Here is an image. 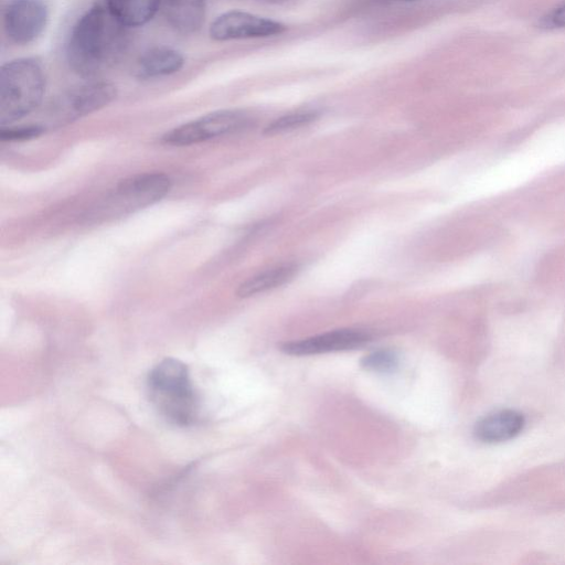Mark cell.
Instances as JSON below:
<instances>
[{
	"label": "cell",
	"mask_w": 565,
	"mask_h": 565,
	"mask_svg": "<svg viewBox=\"0 0 565 565\" xmlns=\"http://www.w3.org/2000/svg\"><path fill=\"white\" fill-rule=\"evenodd\" d=\"M125 26L102 7L85 12L72 29L66 55L71 67L90 77L111 65L121 54Z\"/></svg>",
	"instance_id": "obj_1"
},
{
	"label": "cell",
	"mask_w": 565,
	"mask_h": 565,
	"mask_svg": "<svg viewBox=\"0 0 565 565\" xmlns=\"http://www.w3.org/2000/svg\"><path fill=\"white\" fill-rule=\"evenodd\" d=\"M147 390L153 406L170 423L188 426L195 422L199 396L182 361L173 358L160 361L148 374Z\"/></svg>",
	"instance_id": "obj_2"
},
{
	"label": "cell",
	"mask_w": 565,
	"mask_h": 565,
	"mask_svg": "<svg viewBox=\"0 0 565 565\" xmlns=\"http://www.w3.org/2000/svg\"><path fill=\"white\" fill-rule=\"evenodd\" d=\"M45 92L42 65L34 58L10 61L0 71V125L4 127L34 110Z\"/></svg>",
	"instance_id": "obj_3"
},
{
	"label": "cell",
	"mask_w": 565,
	"mask_h": 565,
	"mask_svg": "<svg viewBox=\"0 0 565 565\" xmlns=\"http://www.w3.org/2000/svg\"><path fill=\"white\" fill-rule=\"evenodd\" d=\"M247 121V115L241 110H217L173 128L162 136V142L172 146H190L236 131Z\"/></svg>",
	"instance_id": "obj_4"
},
{
	"label": "cell",
	"mask_w": 565,
	"mask_h": 565,
	"mask_svg": "<svg viewBox=\"0 0 565 565\" xmlns=\"http://www.w3.org/2000/svg\"><path fill=\"white\" fill-rule=\"evenodd\" d=\"M285 31L286 25L278 21L238 10L218 15L210 25V35L216 41L267 38Z\"/></svg>",
	"instance_id": "obj_5"
},
{
	"label": "cell",
	"mask_w": 565,
	"mask_h": 565,
	"mask_svg": "<svg viewBox=\"0 0 565 565\" xmlns=\"http://www.w3.org/2000/svg\"><path fill=\"white\" fill-rule=\"evenodd\" d=\"M47 9L42 0H12L3 12L7 38L15 44H28L44 30Z\"/></svg>",
	"instance_id": "obj_6"
},
{
	"label": "cell",
	"mask_w": 565,
	"mask_h": 565,
	"mask_svg": "<svg viewBox=\"0 0 565 565\" xmlns=\"http://www.w3.org/2000/svg\"><path fill=\"white\" fill-rule=\"evenodd\" d=\"M116 97V87L107 82H89L65 93L55 104L58 120L68 122L96 111Z\"/></svg>",
	"instance_id": "obj_7"
},
{
	"label": "cell",
	"mask_w": 565,
	"mask_h": 565,
	"mask_svg": "<svg viewBox=\"0 0 565 565\" xmlns=\"http://www.w3.org/2000/svg\"><path fill=\"white\" fill-rule=\"evenodd\" d=\"M171 184V179L164 173L136 174L118 183L113 199L118 207L132 211L161 200Z\"/></svg>",
	"instance_id": "obj_8"
},
{
	"label": "cell",
	"mask_w": 565,
	"mask_h": 565,
	"mask_svg": "<svg viewBox=\"0 0 565 565\" xmlns=\"http://www.w3.org/2000/svg\"><path fill=\"white\" fill-rule=\"evenodd\" d=\"M371 339V333L364 330L339 329L281 343L280 350L289 355H312L356 349L370 342Z\"/></svg>",
	"instance_id": "obj_9"
},
{
	"label": "cell",
	"mask_w": 565,
	"mask_h": 565,
	"mask_svg": "<svg viewBox=\"0 0 565 565\" xmlns=\"http://www.w3.org/2000/svg\"><path fill=\"white\" fill-rule=\"evenodd\" d=\"M525 420L521 413L513 409H502L488 414L475 425V436L482 443L497 444L518 436Z\"/></svg>",
	"instance_id": "obj_10"
},
{
	"label": "cell",
	"mask_w": 565,
	"mask_h": 565,
	"mask_svg": "<svg viewBox=\"0 0 565 565\" xmlns=\"http://www.w3.org/2000/svg\"><path fill=\"white\" fill-rule=\"evenodd\" d=\"M183 55L171 47L157 46L146 51L138 60L136 72L140 78H157L179 72Z\"/></svg>",
	"instance_id": "obj_11"
},
{
	"label": "cell",
	"mask_w": 565,
	"mask_h": 565,
	"mask_svg": "<svg viewBox=\"0 0 565 565\" xmlns=\"http://www.w3.org/2000/svg\"><path fill=\"white\" fill-rule=\"evenodd\" d=\"M169 23L182 33L199 30L204 21L205 0H160Z\"/></svg>",
	"instance_id": "obj_12"
},
{
	"label": "cell",
	"mask_w": 565,
	"mask_h": 565,
	"mask_svg": "<svg viewBox=\"0 0 565 565\" xmlns=\"http://www.w3.org/2000/svg\"><path fill=\"white\" fill-rule=\"evenodd\" d=\"M298 270L299 267L295 263L266 269L242 282L237 288L236 295L241 298H247L277 288L290 281Z\"/></svg>",
	"instance_id": "obj_13"
},
{
	"label": "cell",
	"mask_w": 565,
	"mask_h": 565,
	"mask_svg": "<svg viewBox=\"0 0 565 565\" xmlns=\"http://www.w3.org/2000/svg\"><path fill=\"white\" fill-rule=\"evenodd\" d=\"M111 15L125 28L139 26L152 19L160 0H106Z\"/></svg>",
	"instance_id": "obj_14"
},
{
	"label": "cell",
	"mask_w": 565,
	"mask_h": 565,
	"mask_svg": "<svg viewBox=\"0 0 565 565\" xmlns=\"http://www.w3.org/2000/svg\"><path fill=\"white\" fill-rule=\"evenodd\" d=\"M318 117L319 113L317 110H298L286 114L268 124L264 129V134L274 136L288 132L311 124L317 120Z\"/></svg>",
	"instance_id": "obj_15"
},
{
	"label": "cell",
	"mask_w": 565,
	"mask_h": 565,
	"mask_svg": "<svg viewBox=\"0 0 565 565\" xmlns=\"http://www.w3.org/2000/svg\"><path fill=\"white\" fill-rule=\"evenodd\" d=\"M361 365L369 371L391 372L398 365V356L392 350H379L361 359Z\"/></svg>",
	"instance_id": "obj_16"
},
{
	"label": "cell",
	"mask_w": 565,
	"mask_h": 565,
	"mask_svg": "<svg viewBox=\"0 0 565 565\" xmlns=\"http://www.w3.org/2000/svg\"><path fill=\"white\" fill-rule=\"evenodd\" d=\"M537 28L545 31L565 28V0L546 11L537 21Z\"/></svg>",
	"instance_id": "obj_17"
},
{
	"label": "cell",
	"mask_w": 565,
	"mask_h": 565,
	"mask_svg": "<svg viewBox=\"0 0 565 565\" xmlns=\"http://www.w3.org/2000/svg\"><path fill=\"white\" fill-rule=\"evenodd\" d=\"M43 132L40 126L2 127L0 138L2 140H26L39 137Z\"/></svg>",
	"instance_id": "obj_18"
},
{
	"label": "cell",
	"mask_w": 565,
	"mask_h": 565,
	"mask_svg": "<svg viewBox=\"0 0 565 565\" xmlns=\"http://www.w3.org/2000/svg\"><path fill=\"white\" fill-rule=\"evenodd\" d=\"M260 1H264V2H267V3H280V2H285L287 0H260Z\"/></svg>",
	"instance_id": "obj_19"
},
{
	"label": "cell",
	"mask_w": 565,
	"mask_h": 565,
	"mask_svg": "<svg viewBox=\"0 0 565 565\" xmlns=\"http://www.w3.org/2000/svg\"><path fill=\"white\" fill-rule=\"evenodd\" d=\"M397 1H416V0H397Z\"/></svg>",
	"instance_id": "obj_20"
}]
</instances>
